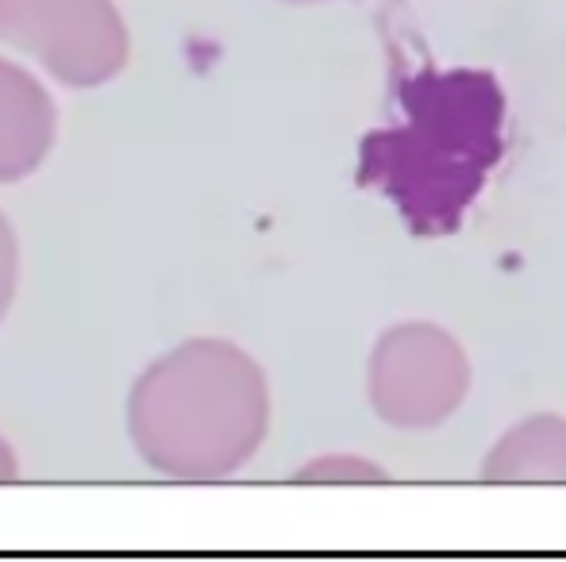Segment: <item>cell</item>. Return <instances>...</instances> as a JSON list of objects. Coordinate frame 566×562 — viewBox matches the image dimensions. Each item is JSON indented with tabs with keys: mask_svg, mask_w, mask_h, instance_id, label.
Here are the masks:
<instances>
[{
	"mask_svg": "<svg viewBox=\"0 0 566 562\" xmlns=\"http://www.w3.org/2000/svg\"><path fill=\"white\" fill-rule=\"evenodd\" d=\"M127 432L143 463L166 478H231L270 432L266 374L231 339H186L135 378Z\"/></svg>",
	"mask_w": 566,
	"mask_h": 562,
	"instance_id": "obj_1",
	"label": "cell"
},
{
	"mask_svg": "<svg viewBox=\"0 0 566 562\" xmlns=\"http://www.w3.org/2000/svg\"><path fill=\"white\" fill-rule=\"evenodd\" d=\"M470 354L448 328L405 320L381 331L366 362V397L381 424L432 432L448 424L470 393Z\"/></svg>",
	"mask_w": 566,
	"mask_h": 562,
	"instance_id": "obj_2",
	"label": "cell"
},
{
	"mask_svg": "<svg viewBox=\"0 0 566 562\" xmlns=\"http://www.w3.org/2000/svg\"><path fill=\"white\" fill-rule=\"evenodd\" d=\"M0 43L31 54L70 89L113 82L132 54L113 0H0Z\"/></svg>",
	"mask_w": 566,
	"mask_h": 562,
	"instance_id": "obj_3",
	"label": "cell"
},
{
	"mask_svg": "<svg viewBox=\"0 0 566 562\" xmlns=\"http://www.w3.org/2000/svg\"><path fill=\"white\" fill-rule=\"evenodd\" d=\"M54 147V100L15 62L0 59V185L23 181Z\"/></svg>",
	"mask_w": 566,
	"mask_h": 562,
	"instance_id": "obj_4",
	"label": "cell"
},
{
	"mask_svg": "<svg viewBox=\"0 0 566 562\" xmlns=\"http://www.w3.org/2000/svg\"><path fill=\"white\" fill-rule=\"evenodd\" d=\"M482 481L493 486H566V416L536 413L490 447Z\"/></svg>",
	"mask_w": 566,
	"mask_h": 562,
	"instance_id": "obj_5",
	"label": "cell"
},
{
	"mask_svg": "<svg viewBox=\"0 0 566 562\" xmlns=\"http://www.w3.org/2000/svg\"><path fill=\"white\" fill-rule=\"evenodd\" d=\"M293 481H305V486H381V481H389V474L363 455L332 450V455H321L308 466H301Z\"/></svg>",
	"mask_w": 566,
	"mask_h": 562,
	"instance_id": "obj_6",
	"label": "cell"
},
{
	"mask_svg": "<svg viewBox=\"0 0 566 562\" xmlns=\"http://www.w3.org/2000/svg\"><path fill=\"white\" fill-rule=\"evenodd\" d=\"M15 285H20V243L8 224V216L0 212V320L8 316L15 300Z\"/></svg>",
	"mask_w": 566,
	"mask_h": 562,
	"instance_id": "obj_7",
	"label": "cell"
},
{
	"mask_svg": "<svg viewBox=\"0 0 566 562\" xmlns=\"http://www.w3.org/2000/svg\"><path fill=\"white\" fill-rule=\"evenodd\" d=\"M15 474H20V463H15L12 447H8V443L0 439V486H8V481H15Z\"/></svg>",
	"mask_w": 566,
	"mask_h": 562,
	"instance_id": "obj_8",
	"label": "cell"
},
{
	"mask_svg": "<svg viewBox=\"0 0 566 562\" xmlns=\"http://www.w3.org/2000/svg\"><path fill=\"white\" fill-rule=\"evenodd\" d=\"M285 4H328V0H285Z\"/></svg>",
	"mask_w": 566,
	"mask_h": 562,
	"instance_id": "obj_9",
	"label": "cell"
}]
</instances>
